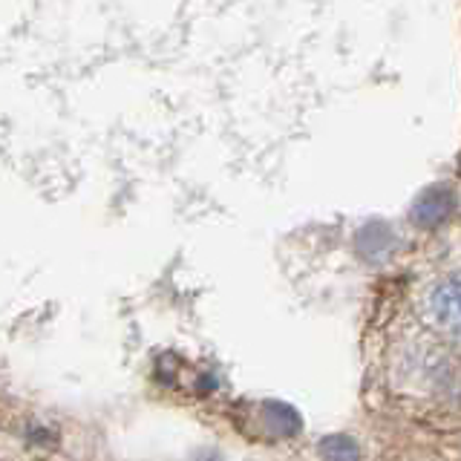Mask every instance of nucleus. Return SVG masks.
Wrapping results in <instances>:
<instances>
[{
	"label": "nucleus",
	"instance_id": "f257e3e1",
	"mask_svg": "<svg viewBox=\"0 0 461 461\" xmlns=\"http://www.w3.org/2000/svg\"><path fill=\"white\" fill-rule=\"evenodd\" d=\"M427 312L429 317L436 321V326L447 329L450 335H456L458 326H461V285L458 277L438 280L436 285L429 288V297H427Z\"/></svg>",
	"mask_w": 461,
	"mask_h": 461
},
{
	"label": "nucleus",
	"instance_id": "f03ea898",
	"mask_svg": "<svg viewBox=\"0 0 461 461\" xmlns=\"http://www.w3.org/2000/svg\"><path fill=\"white\" fill-rule=\"evenodd\" d=\"M453 191L447 185H432L427 191L412 202V211H410V220L418 228H438L447 222V216L453 213Z\"/></svg>",
	"mask_w": 461,
	"mask_h": 461
},
{
	"label": "nucleus",
	"instance_id": "7ed1b4c3",
	"mask_svg": "<svg viewBox=\"0 0 461 461\" xmlns=\"http://www.w3.org/2000/svg\"><path fill=\"white\" fill-rule=\"evenodd\" d=\"M357 249H360V254L369 257V259H381L389 249H393V234H389V228L381 225V222L366 225L357 234Z\"/></svg>",
	"mask_w": 461,
	"mask_h": 461
},
{
	"label": "nucleus",
	"instance_id": "20e7f679",
	"mask_svg": "<svg viewBox=\"0 0 461 461\" xmlns=\"http://www.w3.org/2000/svg\"><path fill=\"white\" fill-rule=\"evenodd\" d=\"M317 450H321L323 461H360V447H357V441L349 438V436H343V432L326 436Z\"/></svg>",
	"mask_w": 461,
	"mask_h": 461
}]
</instances>
